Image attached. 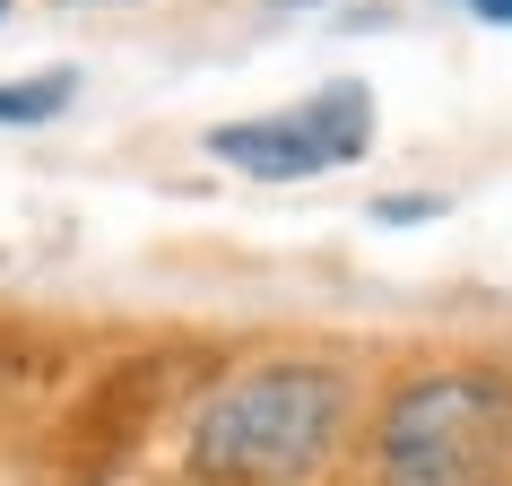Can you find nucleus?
<instances>
[{"label": "nucleus", "instance_id": "nucleus-1", "mask_svg": "<svg viewBox=\"0 0 512 486\" xmlns=\"http://www.w3.org/2000/svg\"><path fill=\"white\" fill-rule=\"evenodd\" d=\"M348 374L322 356H278L243 365L191 408L183 460L200 486H304L339 443H348Z\"/></svg>", "mask_w": 512, "mask_h": 486}, {"label": "nucleus", "instance_id": "nucleus-3", "mask_svg": "<svg viewBox=\"0 0 512 486\" xmlns=\"http://www.w3.org/2000/svg\"><path fill=\"white\" fill-rule=\"evenodd\" d=\"M365 139H374V96L356 79H339V87H322V96H304L287 113L209 131V148L226 165H243V174H261V183H304V174H330V165L365 157Z\"/></svg>", "mask_w": 512, "mask_h": 486}, {"label": "nucleus", "instance_id": "nucleus-4", "mask_svg": "<svg viewBox=\"0 0 512 486\" xmlns=\"http://www.w3.org/2000/svg\"><path fill=\"white\" fill-rule=\"evenodd\" d=\"M70 96H79V79H70V70H44V79H0V122H9V131L53 122Z\"/></svg>", "mask_w": 512, "mask_h": 486}, {"label": "nucleus", "instance_id": "nucleus-5", "mask_svg": "<svg viewBox=\"0 0 512 486\" xmlns=\"http://www.w3.org/2000/svg\"><path fill=\"white\" fill-rule=\"evenodd\" d=\"M374 217L382 226H426V217H443V200H400L391 191V200H374Z\"/></svg>", "mask_w": 512, "mask_h": 486}, {"label": "nucleus", "instance_id": "nucleus-6", "mask_svg": "<svg viewBox=\"0 0 512 486\" xmlns=\"http://www.w3.org/2000/svg\"><path fill=\"white\" fill-rule=\"evenodd\" d=\"M460 9H478V18H495V27H512V0H460Z\"/></svg>", "mask_w": 512, "mask_h": 486}, {"label": "nucleus", "instance_id": "nucleus-2", "mask_svg": "<svg viewBox=\"0 0 512 486\" xmlns=\"http://www.w3.org/2000/svg\"><path fill=\"white\" fill-rule=\"evenodd\" d=\"M382 486H495L512 460V382L504 374H417L374 417Z\"/></svg>", "mask_w": 512, "mask_h": 486}, {"label": "nucleus", "instance_id": "nucleus-7", "mask_svg": "<svg viewBox=\"0 0 512 486\" xmlns=\"http://www.w3.org/2000/svg\"><path fill=\"white\" fill-rule=\"evenodd\" d=\"M0 18H9V0H0Z\"/></svg>", "mask_w": 512, "mask_h": 486}]
</instances>
